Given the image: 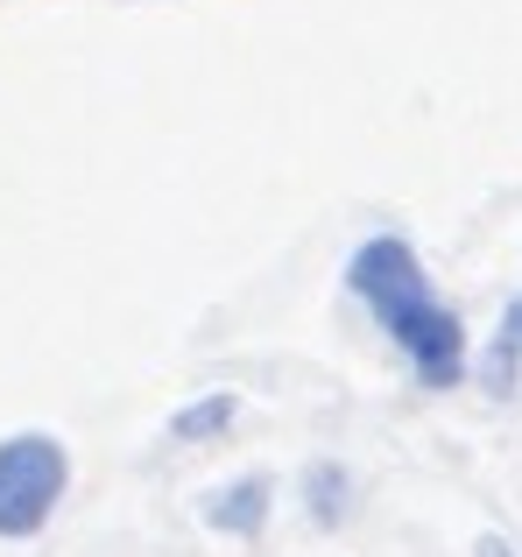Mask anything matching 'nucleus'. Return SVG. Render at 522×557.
I'll return each instance as SVG.
<instances>
[{"label": "nucleus", "instance_id": "nucleus-1", "mask_svg": "<svg viewBox=\"0 0 522 557\" xmlns=\"http://www.w3.org/2000/svg\"><path fill=\"white\" fill-rule=\"evenodd\" d=\"M346 289L368 304V318L388 332V346L410 360V374L424 388H459L467 381V325L431 289V275H424L410 240H396V233L360 240L346 255Z\"/></svg>", "mask_w": 522, "mask_h": 557}, {"label": "nucleus", "instance_id": "nucleus-2", "mask_svg": "<svg viewBox=\"0 0 522 557\" xmlns=\"http://www.w3.org/2000/svg\"><path fill=\"white\" fill-rule=\"evenodd\" d=\"M71 494V451L50 431L0 437V544H28L50 530V516Z\"/></svg>", "mask_w": 522, "mask_h": 557}, {"label": "nucleus", "instance_id": "nucleus-3", "mask_svg": "<svg viewBox=\"0 0 522 557\" xmlns=\"http://www.w3.org/2000/svg\"><path fill=\"white\" fill-rule=\"evenodd\" d=\"M269 516H275V480L269 473H240V480H226V487L206 494V522L220 536H261Z\"/></svg>", "mask_w": 522, "mask_h": 557}, {"label": "nucleus", "instance_id": "nucleus-4", "mask_svg": "<svg viewBox=\"0 0 522 557\" xmlns=\"http://www.w3.org/2000/svg\"><path fill=\"white\" fill-rule=\"evenodd\" d=\"M303 508H311L318 530H339V522L353 516V480H346V466H332V459L303 466Z\"/></svg>", "mask_w": 522, "mask_h": 557}, {"label": "nucleus", "instance_id": "nucleus-5", "mask_svg": "<svg viewBox=\"0 0 522 557\" xmlns=\"http://www.w3.org/2000/svg\"><path fill=\"white\" fill-rule=\"evenodd\" d=\"M234 417H240V395H226V388H206L198 403H184L177 417H170V437H177V445H206V437H220Z\"/></svg>", "mask_w": 522, "mask_h": 557}, {"label": "nucleus", "instance_id": "nucleus-6", "mask_svg": "<svg viewBox=\"0 0 522 557\" xmlns=\"http://www.w3.org/2000/svg\"><path fill=\"white\" fill-rule=\"evenodd\" d=\"M515 360H522V297L501 311V339H495V368L515 374Z\"/></svg>", "mask_w": 522, "mask_h": 557}]
</instances>
